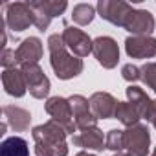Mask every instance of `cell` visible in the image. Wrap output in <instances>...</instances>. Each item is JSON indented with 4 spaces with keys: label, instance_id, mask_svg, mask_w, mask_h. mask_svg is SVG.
Returning a JSON list of instances; mask_svg holds the SVG:
<instances>
[{
    "label": "cell",
    "instance_id": "4316f807",
    "mask_svg": "<svg viewBox=\"0 0 156 156\" xmlns=\"http://www.w3.org/2000/svg\"><path fill=\"white\" fill-rule=\"evenodd\" d=\"M0 64H2L6 70L15 68V64H17V55H15V50L4 48V50H2V55H0Z\"/></svg>",
    "mask_w": 156,
    "mask_h": 156
},
{
    "label": "cell",
    "instance_id": "7c38bea8",
    "mask_svg": "<svg viewBox=\"0 0 156 156\" xmlns=\"http://www.w3.org/2000/svg\"><path fill=\"white\" fill-rule=\"evenodd\" d=\"M154 28H156V20L152 13L147 9H134L125 22V30L130 31L132 35H151Z\"/></svg>",
    "mask_w": 156,
    "mask_h": 156
},
{
    "label": "cell",
    "instance_id": "4dcf8cb0",
    "mask_svg": "<svg viewBox=\"0 0 156 156\" xmlns=\"http://www.w3.org/2000/svg\"><path fill=\"white\" fill-rule=\"evenodd\" d=\"M114 156H129V154H125V152H116Z\"/></svg>",
    "mask_w": 156,
    "mask_h": 156
},
{
    "label": "cell",
    "instance_id": "4fadbf2b",
    "mask_svg": "<svg viewBox=\"0 0 156 156\" xmlns=\"http://www.w3.org/2000/svg\"><path fill=\"white\" fill-rule=\"evenodd\" d=\"M15 55H17V64H20V68L28 66V64H37L42 59V42H41V39H37V37L24 39L19 44V48L15 50Z\"/></svg>",
    "mask_w": 156,
    "mask_h": 156
},
{
    "label": "cell",
    "instance_id": "44dd1931",
    "mask_svg": "<svg viewBox=\"0 0 156 156\" xmlns=\"http://www.w3.org/2000/svg\"><path fill=\"white\" fill-rule=\"evenodd\" d=\"M96 17V8L90 4H77L72 11V20L79 26H88Z\"/></svg>",
    "mask_w": 156,
    "mask_h": 156
},
{
    "label": "cell",
    "instance_id": "d6a6232c",
    "mask_svg": "<svg viewBox=\"0 0 156 156\" xmlns=\"http://www.w3.org/2000/svg\"><path fill=\"white\" fill-rule=\"evenodd\" d=\"M154 127H156V125H154Z\"/></svg>",
    "mask_w": 156,
    "mask_h": 156
},
{
    "label": "cell",
    "instance_id": "3957f363",
    "mask_svg": "<svg viewBox=\"0 0 156 156\" xmlns=\"http://www.w3.org/2000/svg\"><path fill=\"white\" fill-rule=\"evenodd\" d=\"M44 110L51 116L53 121H57L66 130V134H73L77 130L73 112H72V105H70L68 99H64L61 96H53L44 103Z\"/></svg>",
    "mask_w": 156,
    "mask_h": 156
},
{
    "label": "cell",
    "instance_id": "5b68a950",
    "mask_svg": "<svg viewBox=\"0 0 156 156\" xmlns=\"http://www.w3.org/2000/svg\"><path fill=\"white\" fill-rule=\"evenodd\" d=\"M134 11V8L123 0H99L98 2V13L103 20L125 28V22L129 19V15Z\"/></svg>",
    "mask_w": 156,
    "mask_h": 156
},
{
    "label": "cell",
    "instance_id": "603a6c76",
    "mask_svg": "<svg viewBox=\"0 0 156 156\" xmlns=\"http://www.w3.org/2000/svg\"><path fill=\"white\" fill-rule=\"evenodd\" d=\"M37 2H39V6H41L51 19L62 15V13L66 11V8H68V2H66V0H37Z\"/></svg>",
    "mask_w": 156,
    "mask_h": 156
},
{
    "label": "cell",
    "instance_id": "7a4b0ae2",
    "mask_svg": "<svg viewBox=\"0 0 156 156\" xmlns=\"http://www.w3.org/2000/svg\"><path fill=\"white\" fill-rule=\"evenodd\" d=\"M31 136L35 143H42L50 147L57 156H68V145H66V130L53 119L33 127Z\"/></svg>",
    "mask_w": 156,
    "mask_h": 156
},
{
    "label": "cell",
    "instance_id": "cb8c5ba5",
    "mask_svg": "<svg viewBox=\"0 0 156 156\" xmlns=\"http://www.w3.org/2000/svg\"><path fill=\"white\" fill-rule=\"evenodd\" d=\"M107 149L114 152H121L125 149V130L112 129L107 134Z\"/></svg>",
    "mask_w": 156,
    "mask_h": 156
},
{
    "label": "cell",
    "instance_id": "2e32d148",
    "mask_svg": "<svg viewBox=\"0 0 156 156\" xmlns=\"http://www.w3.org/2000/svg\"><path fill=\"white\" fill-rule=\"evenodd\" d=\"M2 85H4L6 94H9L13 98H22L28 90L24 73H22V70H17V68H9V70L2 72Z\"/></svg>",
    "mask_w": 156,
    "mask_h": 156
},
{
    "label": "cell",
    "instance_id": "ffe728a7",
    "mask_svg": "<svg viewBox=\"0 0 156 156\" xmlns=\"http://www.w3.org/2000/svg\"><path fill=\"white\" fill-rule=\"evenodd\" d=\"M127 98H129V101L140 110L141 119H145V116H147V112H149V108H151L152 99H151L140 87H132V85L127 88Z\"/></svg>",
    "mask_w": 156,
    "mask_h": 156
},
{
    "label": "cell",
    "instance_id": "d6986e66",
    "mask_svg": "<svg viewBox=\"0 0 156 156\" xmlns=\"http://www.w3.org/2000/svg\"><path fill=\"white\" fill-rule=\"evenodd\" d=\"M0 156H30L28 141L20 136L6 138L0 145Z\"/></svg>",
    "mask_w": 156,
    "mask_h": 156
},
{
    "label": "cell",
    "instance_id": "52a82bcc",
    "mask_svg": "<svg viewBox=\"0 0 156 156\" xmlns=\"http://www.w3.org/2000/svg\"><path fill=\"white\" fill-rule=\"evenodd\" d=\"M20 70H22V73H24V79H26V85H28L30 94H31L35 99H44V98H48L51 85H50V79L46 77L44 70H42L39 64H28V66H22Z\"/></svg>",
    "mask_w": 156,
    "mask_h": 156
},
{
    "label": "cell",
    "instance_id": "277c9868",
    "mask_svg": "<svg viewBox=\"0 0 156 156\" xmlns=\"http://www.w3.org/2000/svg\"><path fill=\"white\" fill-rule=\"evenodd\" d=\"M6 9V24L11 31H24L31 24H35V13L28 6V2H9L4 4Z\"/></svg>",
    "mask_w": 156,
    "mask_h": 156
},
{
    "label": "cell",
    "instance_id": "8992f818",
    "mask_svg": "<svg viewBox=\"0 0 156 156\" xmlns=\"http://www.w3.org/2000/svg\"><path fill=\"white\" fill-rule=\"evenodd\" d=\"M151 147V134L147 125L138 123L125 130V149L129 156H147Z\"/></svg>",
    "mask_w": 156,
    "mask_h": 156
},
{
    "label": "cell",
    "instance_id": "7402d4cb",
    "mask_svg": "<svg viewBox=\"0 0 156 156\" xmlns=\"http://www.w3.org/2000/svg\"><path fill=\"white\" fill-rule=\"evenodd\" d=\"M28 6H30V8L33 9V13H35V26H37V30L44 33V31L48 30L50 22H51V17L39 6L37 0H28Z\"/></svg>",
    "mask_w": 156,
    "mask_h": 156
},
{
    "label": "cell",
    "instance_id": "83f0119b",
    "mask_svg": "<svg viewBox=\"0 0 156 156\" xmlns=\"http://www.w3.org/2000/svg\"><path fill=\"white\" fill-rule=\"evenodd\" d=\"M35 154L37 156H57L50 147H46L42 143H35Z\"/></svg>",
    "mask_w": 156,
    "mask_h": 156
},
{
    "label": "cell",
    "instance_id": "30bf717a",
    "mask_svg": "<svg viewBox=\"0 0 156 156\" xmlns=\"http://www.w3.org/2000/svg\"><path fill=\"white\" fill-rule=\"evenodd\" d=\"M70 105H72V112H73V119H75V125L77 129L81 130H87V129H92V127H98V118L94 116L92 108H90V101L85 98V96H70L68 98Z\"/></svg>",
    "mask_w": 156,
    "mask_h": 156
},
{
    "label": "cell",
    "instance_id": "9c48e42d",
    "mask_svg": "<svg viewBox=\"0 0 156 156\" xmlns=\"http://www.w3.org/2000/svg\"><path fill=\"white\" fill-rule=\"evenodd\" d=\"M62 41L66 44V48L75 55V57H87L92 53V46H94V41L79 28H73V26H66L62 30Z\"/></svg>",
    "mask_w": 156,
    "mask_h": 156
},
{
    "label": "cell",
    "instance_id": "ba28073f",
    "mask_svg": "<svg viewBox=\"0 0 156 156\" xmlns=\"http://www.w3.org/2000/svg\"><path fill=\"white\" fill-rule=\"evenodd\" d=\"M92 53L98 59V62L107 68L112 70L118 66L119 62V46L112 37H98L94 39V46H92Z\"/></svg>",
    "mask_w": 156,
    "mask_h": 156
},
{
    "label": "cell",
    "instance_id": "ac0fdd59",
    "mask_svg": "<svg viewBox=\"0 0 156 156\" xmlns=\"http://www.w3.org/2000/svg\"><path fill=\"white\" fill-rule=\"evenodd\" d=\"M114 118L119 119L125 127H134V125L140 123L141 114H140V110H138L130 101H118V105H116V112H114Z\"/></svg>",
    "mask_w": 156,
    "mask_h": 156
},
{
    "label": "cell",
    "instance_id": "e0dca14e",
    "mask_svg": "<svg viewBox=\"0 0 156 156\" xmlns=\"http://www.w3.org/2000/svg\"><path fill=\"white\" fill-rule=\"evenodd\" d=\"M2 112H4L6 123H8L15 132H24V130L30 129V123H31V114H30V110L20 108V107H15V105H4V107H2Z\"/></svg>",
    "mask_w": 156,
    "mask_h": 156
},
{
    "label": "cell",
    "instance_id": "d4e9b609",
    "mask_svg": "<svg viewBox=\"0 0 156 156\" xmlns=\"http://www.w3.org/2000/svg\"><path fill=\"white\" fill-rule=\"evenodd\" d=\"M141 79L156 94V62H145L141 66Z\"/></svg>",
    "mask_w": 156,
    "mask_h": 156
},
{
    "label": "cell",
    "instance_id": "f546056e",
    "mask_svg": "<svg viewBox=\"0 0 156 156\" xmlns=\"http://www.w3.org/2000/svg\"><path fill=\"white\" fill-rule=\"evenodd\" d=\"M75 156H96V154H90V152H85V151H81V152H77Z\"/></svg>",
    "mask_w": 156,
    "mask_h": 156
},
{
    "label": "cell",
    "instance_id": "5bb4252c",
    "mask_svg": "<svg viewBox=\"0 0 156 156\" xmlns=\"http://www.w3.org/2000/svg\"><path fill=\"white\" fill-rule=\"evenodd\" d=\"M90 108L94 112V116L98 119H110L114 118V112H116V105H118V99L108 94V92H96L90 96Z\"/></svg>",
    "mask_w": 156,
    "mask_h": 156
},
{
    "label": "cell",
    "instance_id": "9a60e30c",
    "mask_svg": "<svg viewBox=\"0 0 156 156\" xmlns=\"http://www.w3.org/2000/svg\"><path fill=\"white\" fill-rule=\"evenodd\" d=\"M73 145L81 149H88V151H103L107 149V138L99 127H92L83 130L81 134L73 136Z\"/></svg>",
    "mask_w": 156,
    "mask_h": 156
},
{
    "label": "cell",
    "instance_id": "f1b7e54d",
    "mask_svg": "<svg viewBox=\"0 0 156 156\" xmlns=\"http://www.w3.org/2000/svg\"><path fill=\"white\" fill-rule=\"evenodd\" d=\"M145 119H147L149 123L156 125V99H152V103H151V108H149V112H147Z\"/></svg>",
    "mask_w": 156,
    "mask_h": 156
},
{
    "label": "cell",
    "instance_id": "1f68e13d",
    "mask_svg": "<svg viewBox=\"0 0 156 156\" xmlns=\"http://www.w3.org/2000/svg\"><path fill=\"white\" fill-rule=\"evenodd\" d=\"M151 156H156V147H154V151H152V154Z\"/></svg>",
    "mask_w": 156,
    "mask_h": 156
},
{
    "label": "cell",
    "instance_id": "484cf974",
    "mask_svg": "<svg viewBox=\"0 0 156 156\" xmlns=\"http://www.w3.org/2000/svg\"><path fill=\"white\" fill-rule=\"evenodd\" d=\"M121 75L123 79L129 81V83H134V81H140L141 79V68L134 66V64H125L121 68Z\"/></svg>",
    "mask_w": 156,
    "mask_h": 156
},
{
    "label": "cell",
    "instance_id": "8fae6325",
    "mask_svg": "<svg viewBox=\"0 0 156 156\" xmlns=\"http://www.w3.org/2000/svg\"><path fill=\"white\" fill-rule=\"evenodd\" d=\"M125 51L132 59H151L156 55V39L151 35H130L125 39Z\"/></svg>",
    "mask_w": 156,
    "mask_h": 156
},
{
    "label": "cell",
    "instance_id": "6da1fadb",
    "mask_svg": "<svg viewBox=\"0 0 156 156\" xmlns=\"http://www.w3.org/2000/svg\"><path fill=\"white\" fill-rule=\"evenodd\" d=\"M48 50H50V64L59 79L68 81L83 72V68H85L83 59L75 57L73 53H68V48L62 41V35H59V33L50 35L48 37Z\"/></svg>",
    "mask_w": 156,
    "mask_h": 156
}]
</instances>
